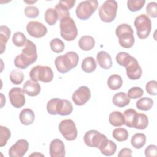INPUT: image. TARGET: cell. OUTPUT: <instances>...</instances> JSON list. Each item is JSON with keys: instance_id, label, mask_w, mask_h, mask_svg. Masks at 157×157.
Wrapping results in <instances>:
<instances>
[{"instance_id": "obj_1", "label": "cell", "mask_w": 157, "mask_h": 157, "mask_svg": "<svg viewBox=\"0 0 157 157\" xmlns=\"http://www.w3.org/2000/svg\"><path fill=\"white\" fill-rule=\"evenodd\" d=\"M37 59L36 45L31 40H27L21 53L17 55L14 59L15 66L20 69H26Z\"/></svg>"}, {"instance_id": "obj_2", "label": "cell", "mask_w": 157, "mask_h": 157, "mask_svg": "<svg viewBox=\"0 0 157 157\" xmlns=\"http://www.w3.org/2000/svg\"><path fill=\"white\" fill-rule=\"evenodd\" d=\"M79 61L78 54L75 52H68L63 55L57 56L55 59V65L57 71L62 74L70 71L75 67Z\"/></svg>"}, {"instance_id": "obj_3", "label": "cell", "mask_w": 157, "mask_h": 157, "mask_svg": "<svg viewBox=\"0 0 157 157\" xmlns=\"http://www.w3.org/2000/svg\"><path fill=\"white\" fill-rule=\"evenodd\" d=\"M47 110L50 115H55L58 114L66 116L72 113L73 106L72 103L68 100L53 98L47 102Z\"/></svg>"}, {"instance_id": "obj_4", "label": "cell", "mask_w": 157, "mask_h": 157, "mask_svg": "<svg viewBox=\"0 0 157 157\" xmlns=\"http://www.w3.org/2000/svg\"><path fill=\"white\" fill-rule=\"evenodd\" d=\"M115 34L122 47L129 48L134 45L135 41L134 31L129 25L123 23L118 25L115 29Z\"/></svg>"}, {"instance_id": "obj_5", "label": "cell", "mask_w": 157, "mask_h": 157, "mask_svg": "<svg viewBox=\"0 0 157 157\" xmlns=\"http://www.w3.org/2000/svg\"><path fill=\"white\" fill-rule=\"evenodd\" d=\"M60 34L63 39L66 41H72L77 36L78 30L74 20L66 17L60 20Z\"/></svg>"}, {"instance_id": "obj_6", "label": "cell", "mask_w": 157, "mask_h": 157, "mask_svg": "<svg viewBox=\"0 0 157 157\" xmlns=\"http://www.w3.org/2000/svg\"><path fill=\"white\" fill-rule=\"evenodd\" d=\"M117 9L118 4L116 1H105L99 9V15L101 20L105 23L113 21L116 17Z\"/></svg>"}, {"instance_id": "obj_7", "label": "cell", "mask_w": 157, "mask_h": 157, "mask_svg": "<svg viewBox=\"0 0 157 157\" xmlns=\"http://www.w3.org/2000/svg\"><path fill=\"white\" fill-rule=\"evenodd\" d=\"M29 76L33 81L48 83L53 80V72L49 66L37 65L31 69Z\"/></svg>"}, {"instance_id": "obj_8", "label": "cell", "mask_w": 157, "mask_h": 157, "mask_svg": "<svg viewBox=\"0 0 157 157\" xmlns=\"http://www.w3.org/2000/svg\"><path fill=\"white\" fill-rule=\"evenodd\" d=\"M134 24L139 39H145L149 36L151 29V21L148 15L141 14L137 16L134 20Z\"/></svg>"}, {"instance_id": "obj_9", "label": "cell", "mask_w": 157, "mask_h": 157, "mask_svg": "<svg viewBox=\"0 0 157 157\" xmlns=\"http://www.w3.org/2000/svg\"><path fill=\"white\" fill-rule=\"evenodd\" d=\"M98 4V1L96 0H86L80 2L75 10L77 17L82 20L88 19L96 11Z\"/></svg>"}, {"instance_id": "obj_10", "label": "cell", "mask_w": 157, "mask_h": 157, "mask_svg": "<svg viewBox=\"0 0 157 157\" xmlns=\"http://www.w3.org/2000/svg\"><path fill=\"white\" fill-rule=\"evenodd\" d=\"M58 128L61 134L67 140L72 141L77 138V129L72 120L65 119L62 120Z\"/></svg>"}, {"instance_id": "obj_11", "label": "cell", "mask_w": 157, "mask_h": 157, "mask_svg": "<svg viewBox=\"0 0 157 157\" xmlns=\"http://www.w3.org/2000/svg\"><path fill=\"white\" fill-rule=\"evenodd\" d=\"M107 137L104 134L94 129L87 131L83 137L85 144L90 147L94 148H99L101 143Z\"/></svg>"}, {"instance_id": "obj_12", "label": "cell", "mask_w": 157, "mask_h": 157, "mask_svg": "<svg viewBox=\"0 0 157 157\" xmlns=\"http://www.w3.org/2000/svg\"><path fill=\"white\" fill-rule=\"evenodd\" d=\"M91 98V91L88 87L81 86L76 90L72 96L74 103L78 106L85 104Z\"/></svg>"}, {"instance_id": "obj_13", "label": "cell", "mask_w": 157, "mask_h": 157, "mask_svg": "<svg viewBox=\"0 0 157 157\" xmlns=\"http://www.w3.org/2000/svg\"><path fill=\"white\" fill-rule=\"evenodd\" d=\"M26 31L31 37L40 38L45 36L47 33V28L39 21H31L26 25Z\"/></svg>"}, {"instance_id": "obj_14", "label": "cell", "mask_w": 157, "mask_h": 157, "mask_svg": "<svg viewBox=\"0 0 157 157\" xmlns=\"http://www.w3.org/2000/svg\"><path fill=\"white\" fill-rule=\"evenodd\" d=\"M9 98L12 105L15 108H21L25 104L24 92L19 87L12 88L9 92Z\"/></svg>"}, {"instance_id": "obj_15", "label": "cell", "mask_w": 157, "mask_h": 157, "mask_svg": "<svg viewBox=\"0 0 157 157\" xmlns=\"http://www.w3.org/2000/svg\"><path fill=\"white\" fill-rule=\"evenodd\" d=\"M29 143L25 139L18 140L9 150L10 157H23L27 152Z\"/></svg>"}, {"instance_id": "obj_16", "label": "cell", "mask_w": 157, "mask_h": 157, "mask_svg": "<svg viewBox=\"0 0 157 157\" xmlns=\"http://www.w3.org/2000/svg\"><path fill=\"white\" fill-rule=\"evenodd\" d=\"M125 68L127 76L129 79L134 80L140 78L142 74V70L137 60L134 57H132Z\"/></svg>"}, {"instance_id": "obj_17", "label": "cell", "mask_w": 157, "mask_h": 157, "mask_svg": "<svg viewBox=\"0 0 157 157\" xmlns=\"http://www.w3.org/2000/svg\"><path fill=\"white\" fill-rule=\"evenodd\" d=\"M50 155L51 157H64L65 147L63 142L59 139H55L50 144Z\"/></svg>"}, {"instance_id": "obj_18", "label": "cell", "mask_w": 157, "mask_h": 157, "mask_svg": "<svg viewBox=\"0 0 157 157\" xmlns=\"http://www.w3.org/2000/svg\"><path fill=\"white\" fill-rule=\"evenodd\" d=\"M23 91L24 93L29 96H37L40 91L41 88L39 83L37 82L33 81L32 80H27L23 86Z\"/></svg>"}, {"instance_id": "obj_19", "label": "cell", "mask_w": 157, "mask_h": 157, "mask_svg": "<svg viewBox=\"0 0 157 157\" xmlns=\"http://www.w3.org/2000/svg\"><path fill=\"white\" fill-rule=\"evenodd\" d=\"M99 148L102 155L110 156L115 154L117 150V145L112 140L106 138L101 143Z\"/></svg>"}, {"instance_id": "obj_20", "label": "cell", "mask_w": 157, "mask_h": 157, "mask_svg": "<svg viewBox=\"0 0 157 157\" xmlns=\"http://www.w3.org/2000/svg\"><path fill=\"white\" fill-rule=\"evenodd\" d=\"M96 59L99 66L104 69H109L112 66L110 55L105 51H101L96 55Z\"/></svg>"}, {"instance_id": "obj_21", "label": "cell", "mask_w": 157, "mask_h": 157, "mask_svg": "<svg viewBox=\"0 0 157 157\" xmlns=\"http://www.w3.org/2000/svg\"><path fill=\"white\" fill-rule=\"evenodd\" d=\"M35 118V115L34 112L28 108L23 109L20 115L19 119L20 122L24 125H29L31 124Z\"/></svg>"}, {"instance_id": "obj_22", "label": "cell", "mask_w": 157, "mask_h": 157, "mask_svg": "<svg viewBox=\"0 0 157 157\" xmlns=\"http://www.w3.org/2000/svg\"><path fill=\"white\" fill-rule=\"evenodd\" d=\"M11 31L10 29L4 25L0 27V53L2 54L6 49V44L10 37Z\"/></svg>"}, {"instance_id": "obj_23", "label": "cell", "mask_w": 157, "mask_h": 157, "mask_svg": "<svg viewBox=\"0 0 157 157\" xmlns=\"http://www.w3.org/2000/svg\"><path fill=\"white\" fill-rule=\"evenodd\" d=\"M112 102L115 106L118 107H124L129 104L130 99L126 93L119 92L113 96Z\"/></svg>"}, {"instance_id": "obj_24", "label": "cell", "mask_w": 157, "mask_h": 157, "mask_svg": "<svg viewBox=\"0 0 157 157\" xmlns=\"http://www.w3.org/2000/svg\"><path fill=\"white\" fill-rule=\"evenodd\" d=\"M109 121L111 125L118 127L124 124V115L119 111H114L110 113Z\"/></svg>"}, {"instance_id": "obj_25", "label": "cell", "mask_w": 157, "mask_h": 157, "mask_svg": "<svg viewBox=\"0 0 157 157\" xmlns=\"http://www.w3.org/2000/svg\"><path fill=\"white\" fill-rule=\"evenodd\" d=\"M95 45V40L91 36H83L78 41L79 47L84 51H88L93 48Z\"/></svg>"}, {"instance_id": "obj_26", "label": "cell", "mask_w": 157, "mask_h": 157, "mask_svg": "<svg viewBox=\"0 0 157 157\" xmlns=\"http://www.w3.org/2000/svg\"><path fill=\"white\" fill-rule=\"evenodd\" d=\"M148 125V118L144 113H137L134 123V127L137 129H145Z\"/></svg>"}, {"instance_id": "obj_27", "label": "cell", "mask_w": 157, "mask_h": 157, "mask_svg": "<svg viewBox=\"0 0 157 157\" xmlns=\"http://www.w3.org/2000/svg\"><path fill=\"white\" fill-rule=\"evenodd\" d=\"M108 87L112 90H117L120 89L123 84V80L121 77L118 74H112L107 79Z\"/></svg>"}, {"instance_id": "obj_28", "label": "cell", "mask_w": 157, "mask_h": 157, "mask_svg": "<svg viewBox=\"0 0 157 157\" xmlns=\"http://www.w3.org/2000/svg\"><path fill=\"white\" fill-rule=\"evenodd\" d=\"M82 69L86 73L93 72L96 68V63L92 56L86 57L82 63Z\"/></svg>"}, {"instance_id": "obj_29", "label": "cell", "mask_w": 157, "mask_h": 157, "mask_svg": "<svg viewBox=\"0 0 157 157\" xmlns=\"http://www.w3.org/2000/svg\"><path fill=\"white\" fill-rule=\"evenodd\" d=\"M146 142V136L143 133H136L133 135L131 139L132 147L136 149L142 148Z\"/></svg>"}, {"instance_id": "obj_30", "label": "cell", "mask_w": 157, "mask_h": 157, "mask_svg": "<svg viewBox=\"0 0 157 157\" xmlns=\"http://www.w3.org/2000/svg\"><path fill=\"white\" fill-rule=\"evenodd\" d=\"M137 112L133 109H128L124 110V124L129 128L134 127V123Z\"/></svg>"}, {"instance_id": "obj_31", "label": "cell", "mask_w": 157, "mask_h": 157, "mask_svg": "<svg viewBox=\"0 0 157 157\" xmlns=\"http://www.w3.org/2000/svg\"><path fill=\"white\" fill-rule=\"evenodd\" d=\"M153 105V101L148 97H144L139 99L136 102V107L138 109L143 111H147L151 109Z\"/></svg>"}, {"instance_id": "obj_32", "label": "cell", "mask_w": 157, "mask_h": 157, "mask_svg": "<svg viewBox=\"0 0 157 157\" xmlns=\"http://www.w3.org/2000/svg\"><path fill=\"white\" fill-rule=\"evenodd\" d=\"M58 18V15L55 9L48 8L46 10L45 13V20L49 25H54L57 22Z\"/></svg>"}, {"instance_id": "obj_33", "label": "cell", "mask_w": 157, "mask_h": 157, "mask_svg": "<svg viewBox=\"0 0 157 157\" xmlns=\"http://www.w3.org/2000/svg\"><path fill=\"white\" fill-rule=\"evenodd\" d=\"M112 136L117 141L123 142L128 139L129 133L126 129L123 128H118L113 131Z\"/></svg>"}, {"instance_id": "obj_34", "label": "cell", "mask_w": 157, "mask_h": 157, "mask_svg": "<svg viewBox=\"0 0 157 157\" xmlns=\"http://www.w3.org/2000/svg\"><path fill=\"white\" fill-rule=\"evenodd\" d=\"M24 79V74L23 72L19 69H14L10 74V80L13 84H21Z\"/></svg>"}, {"instance_id": "obj_35", "label": "cell", "mask_w": 157, "mask_h": 157, "mask_svg": "<svg viewBox=\"0 0 157 157\" xmlns=\"http://www.w3.org/2000/svg\"><path fill=\"white\" fill-rule=\"evenodd\" d=\"M50 46L51 50L56 53H59L63 52L65 47L64 42L59 38L52 39L50 42Z\"/></svg>"}, {"instance_id": "obj_36", "label": "cell", "mask_w": 157, "mask_h": 157, "mask_svg": "<svg viewBox=\"0 0 157 157\" xmlns=\"http://www.w3.org/2000/svg\"><path fill=\"white\" fill-rule=\"evenodd\" d=\"M132 56H131L128 53L124 52H119L116 56V61L117 63L121 66L126 67L128 63L130 61L132 58Z\"/></svg>"}, {"instance_id": "obj_37", "label": "cell", "mask_w": 157, "mask_h": 157, "mask_svg": "<svg viewBox=\"0 0 157 157\" xmlns=\"http://www.w3.org/2000/svg\"><path fill=\"white\" fill-rule=\"evenodd\" d=\"M10 131L6 126H0V147L5 146L7 140L10 138Z\"/></svg>"}, {"instance_id": "obj_38", "label": "cell", "mask_w": 157, "mask_h": 157, "mask_svg": "<svg viewBox=\"0 0 157 157\" xmlns=\"http://www.w3.org/2000/svg\"><path fill=\"white\" fill-rule=\"evenodd\" d=\"M145 3L144 0H129L127 2V6L130 11L137 12L144 7Z\"/></svg>"}, {"instance_id": "obj_39", "label": "cell", "mask_w": 157, "mask_h": 157, "mask_svg": "<svg viewBox=\"0 0 157 157\" xmlns=\"http://www.w3.org/2000/svg\"><path fill=\"white\" fill-rule=\"evenodd\" d=\"M26 40L27 39L26 38V36L21 32L18 31L13 34L12 37V42L13 44L17 47H20L25 45Z\"/></svg>"}, {"instance_id": "obj_40", "label": "cell", "mask_w": 157, "mask_h": 157, "mask_svg": "<svg viewBox=\"0 0 157 157\" xmlns=\"http://www.w3.org/2000/svg\"><path fill=\"white\" fill-rule=\"evenodd\" d=\"M55 10H56L58 15V18L59 20L61 19L66 18V17H69L70 14H69V10L64 6L61 2L59 1V2L55 6Z\"/></svg>"}, {"instance_id": "obj_41", "label": "cell", "mask_w": 157, "mask_h": 157, "mask_svg": "<svg viewBox=\"0 0 157 157\" xmlns=\"http://www.w3.org/2000/svg\"><path fill=\"white\" fill-rule=\"evenodd\" d=\"M144 94V90L140 87H132L128 91V96L129 99H136L140 98Z\"/></svg>"}, {"instance_id": "obj_42", "label": "cell", "mask_w": 157, "mask_h": 157, "mask_svg": "<svg viewBox=\"0 0 157 157\" xmlns=\"http://www.w3.org/2000/svg\"><path fill=\"white\" fill-rule=\"evenodd\" d=\"M26 16L30 18H36L39 14V10L38 8L34 6H28L24 10Z\"/></svg>"}, {"instance_id": "obj_43", "label": "cell", "mask_w": 157, "mask_h": 157, "mask_svg": "<svg viewBox=\"0 0 157 157\" xmlns=\"http://www.w3.org/2000/svg\"><path fill=\"white\" fill-rule=\"evenodd\" d=\"M145 89L147 92L153 96L157 94V82L156 80H150L146 84Z\"/></svg>"}, {"instance_id": "obj_44", "label": "cell", "mask_w": 157, "mask_h": 157, "mask_svg": "<svg viewBox=\"0 0 157 157\" xmlns=\"http://www.w3.org/2000/svg\"><path fill=\"white\" fill-rule=\"evenodd\" d=\"M157 4L156 2H149L146 7V12L148 15L152 18H156L157 17Z\"/></svg>"}, {"instance_id": "obj_45", "label": "cell", "mask_w": 157, "mask_h": 157, "mask_svg": "<svg viewBox=\"0 0 157 157\" xmlns=\"http://www.w3.org/2000/svg\"><path fill=\"white\" fill-rule=\"evenodd\" d=\"M145 155L147 157H156L157 156V147L155 145H150L145 150Z\"/></svg>"}, {"instance_id": "obj_46", "label": "cell", "mask_w": 157, "mask_h": 157, "mask_svg": "<svg viewBox=\"0 0 157 157\" xmlns=\"http://www.w3.org/2000/svg\"><path fill=\"white\" fill-rule=\"evenodd\" d=\"M132 150L128 148H124L121 149L118 154V157H124V156H132Z\"/></svg>"}, {"instance_id": "obj_47", "label": "cell", "mask_w": 157, "mask_h": 157, "mask_svg": "<svg viewBox=\"0 0 157 157\" xmlns=\"http://www.w3.org/2000/svg\"><path fill=\"white\" fill-rule=\"evenodd\" d=\"M64 6H66L69 10L73 7L75 3V1L74 0H66V1H59Z\"/></svg>"}]
</instances>
